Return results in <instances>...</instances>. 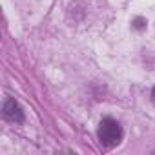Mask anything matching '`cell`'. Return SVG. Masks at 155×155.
I'll return each mask as SVG.
<instances>
[{"label": "cell", "instance_id": "6da1fadb", "mask_svg": "<svg viewBox=\"0 0 155 155\" xmlns=\"http://www.w3.org/2000/svg\"><path fill=\"white\" fill-rule=\"evenodd\" d=\"M99 140L104 148H115L120 139H122V128L115 119H102V122L99 124Z\"/></svg>", "mask_w": 155, "mask_h": 155}, {"label": "cell", "instance_id": "7a4b0ae2", "mask_svg": "<svg viewBox=\"0 0 155 155\" xmlns=\"http://www.w3.org/2000/svg\"><path fill=\"white\" fill-rule=\"evenodd\" d=\"M2 117H4L8 122L20 124V122L24 120V111H22L20 104H18L15 99H6V101H4V106H2Z\"/></svg>", "mask_w": 155, "mask_h": 155}, {"label": "cell", "instance_id": "3957f363", "mask_svg": "<svg viewBox=\"0 0 155 155\" xmlns=\"http://www.w3.org/2000/svg\"><path fill=\"white\" fill-rule=\"evenodd\" d=\"M151 99H153V104H155V88H153V91H151Z\"/></svg>", "mask_w": 155, "mask_h": 155}]
</instances>
